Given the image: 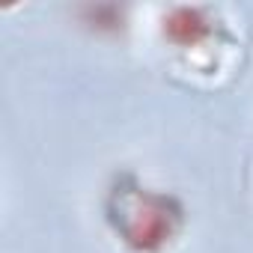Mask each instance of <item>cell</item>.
<instances>
[{
	"instance_id": "6da1fadb",
	"label": "cell",
	"mask_w": 253,
	"mask_h": 253,
	"mask_svg": "<svg viewBox=\"0 0 253 253\" xmlns=\"http://www.w3.org/2000/svg\"><path fill=\"white\" fill-rule=\"evenodd\" d=\"M104 217L113 235L134 253H161L182 229L185 211L176 197L164 191H152L134 179H116L107 203Z\"/></svg>"
},
{
	"instance_id": "7a4b0ae2",
	"label": "cell",
	"mask_w": 253,
	"mask_h": 253,
	"mask_svg": "<svg viewBox=\"0 0 253 253\" xmlns=\"http://www.w3.org/2000/svg\"><path fill=\"white\" fill-rule=\"evenodd\" d=\"M164 36H167L176 48H200V45L209 42V36H211V21H209L206 9L176 6V9L164 18Z\"/></svg>"
}]
</instances>
